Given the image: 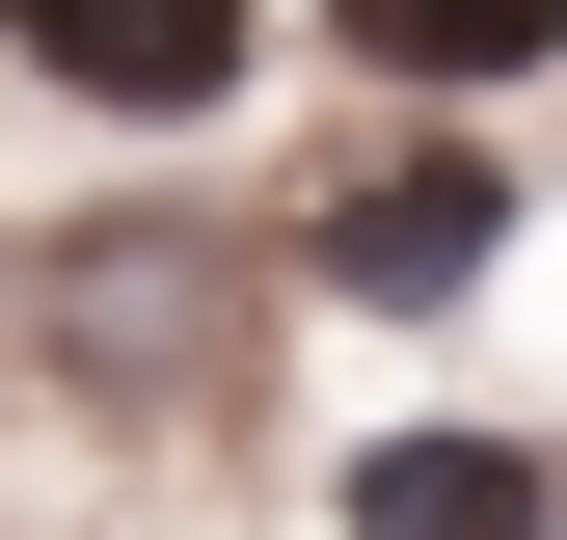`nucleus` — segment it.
<instances>
[{
  "label": "nucleus",
  "instance_id": "f257e3e1",
  "mask_svg": "<svg viewBox=\"0 0 567 540\" xmlns=\"http://www.w3.org/2000/svg\"><path fill=\"white\" fill-rule=\"evenodd\" d=\"M540 243H567V217H540V163H514V135L405 108V135H351V163H298V217H270V298L405 324V352H486V298H514Z\"/></svg>",
  "mask_w": 567,
  "mask_h": 540
},
{
  "label": "nucleus",
  "instance_id": "f03ea898",
  "mask_svg": "<svg viewBox=\"0 0 567 540\" xmlns=\"http://www.w3.org/2000/svg\"><path fill=\"white\" fill-rule=\"evenodd\" d=\"M298 540H567V405L514 378H405L298 459Z\"/></svg>",
  "mask_w": 567,
  "mask_h": 540
},
{
  "label": "nucleus",
  "instance_id": "7ed1b4c3",
  "mask_svg": "<svg viewBox=\"0 0 567 540\" xmlns=\"http://www.w3.org/2000/svg\"><path fill=\"white\" fill-rule=\"evenodd\" d=\"M0 82L54 135L189 163V135H244V82H270V0H0Z\"/></svg>",
  "mask_w": 567,
  "mask_h": 540
},
{
  "label": "nucleus",
  "instance_id": "20e7f679",
  "mask_svg": "<svg viewBox=\"0 0 567 540\" xmlns=\"http://www.w3.org/2000/svg\"><path fill=\"white\" fill-rule=\"evenodd\" d=\"M324 28V82H379V108H540L567 82V0H298Z\"/></svg>",
  "mask_w": 567,
  "mask_h": 540
}]
</instances>
